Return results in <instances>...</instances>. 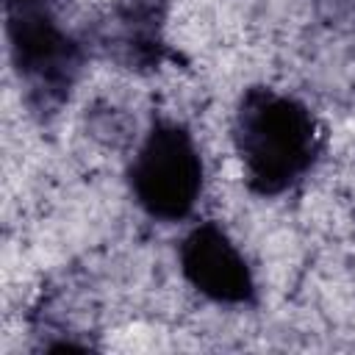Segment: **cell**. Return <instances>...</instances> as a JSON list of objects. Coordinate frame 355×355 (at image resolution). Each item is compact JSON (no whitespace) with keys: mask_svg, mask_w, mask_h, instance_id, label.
<instances>
[{"mask_svg":"<svg viewBox=\"0 0 355 355\" xmlns=\"http://www.w3.org/2000/svg\"><path fill=\"white\" fill-rule=\"evenodd\" d=\"M128 183L147 216L186 219L202 194V158L189 128L175 119L153 122L130 161Z\"/></svg>","mask_w":355,"mask_h":355,"instance_id":"obj_3","label":"cell"},{"mask_svg":"<svg viewBox=\"0 0 355 355\" xmlns=\"http://www.w3.org/2000/svg\"><path fill=\"white\" fill-rule=\"evenodd\" d=\"M6 39L31 108L55 114L83 67V44L64 25L58 3L6 0Z\"/></svg>","mask_w":355,"mask_h":355,"instance_id":"obj_2","label":"cell"},{"mask_svg":"<svg viewBox=\"0 0 355 355\" xmlns=\"http://www.w3.org/2000/svg\"><path fill=\"white\" fill-rule=\"evenodd\" d=\"M178 263L191 288L219 305H252L255 277L244 252L216 222H200L178 247Z\"/></svg>","mask_w":355,"mask_h":355,"instance_id":"obj_4","label":"cell"},{"mask_svg":"<svg viewBox=\"0 0 355 355\" xmlns=\"http://www.w3.org/2000/svg\"><path fill=\"white\" fill-rule=\"evenodd\" d=\"M233 147L247 186L261 197H275L311 172L322 133L311 108L297 97L250 86L233 114Z\"/></svg>","mask_w":355,"mask_h":355,"instance_id":"obj_1","label":"cell"},{"mask_svg":"<svg viewBox=\"0 0 355 355\" xmlns=\"http://www.w3.org/2000/svg\"><path fill=\"white\" fill-rule=\"evenodd\" d=\"M108 53L130 69H153L161 61V11L155 0H128L108 22Z\"/></svg>","mask_w":355,"mask_h":355,"instance_id":"obj_5","label":"cell"}]
</instances>
